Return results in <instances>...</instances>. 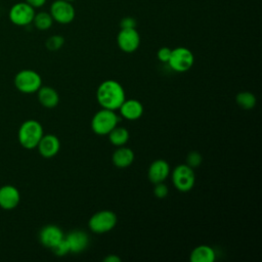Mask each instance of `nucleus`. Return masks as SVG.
<instances>
[{"instance_id":"obj_1","label":"nucleus","mask_w":262,"mask_h":262,"mask_svg":"<svg viewBox=\"0 0 262 262\" xmlns=\"http://www.w3.org/2000/svg\"><path fill=\"white\" fill-rule=\"evenodd\" d=\"M96 99L102 108L117 111L126 99V93L119 82L105 80L99 84L96 90Z\"/></svg>"},{"instance_id":"obj_2","label":"nucleus","mask_w":262,"mask_h":262,"mask_svg":"<svg viewBox=\"0 0 262 262\" xmlns=\"http://www.w3.org/2000/svg\"><path fill=\"white\" fill-rule=\"evenodd\" d=\"M44 135L43 127L37 120H27L19 126L17 139L20 145L26 149H34L37 147L40 139Z\"/></svg>"},{"instance_id":"obj_3","label":"nucleus","mask_w":262,"mask_h":262,"mask_svg":"<svg viewBox=\"0 0 262 262\" xmlns=\"http://www.w3.org/2000/svg\"><path fill=\"white\" fill-rule=\"evenodd\" d=\"M120 122L119 116L115 111L102 108L96 112L91 119L92 131L100 136L107 135Z\"/></svg>"},{"instance_id":"obj_4","label":"nucleus","mask_w":262,"mask_h":262,"mask_svg":"<svg viewBox=\"0 0 262 262\" xmlns=\"http://www.w3.org/2000/svg\"><path fill=\"white\" fill-rule=\"evenodd\" d=\"M14 86L21 93H36L42 86V78L34 70H21L14 77Z\"/></svg>"},{"instance_id":"obj_5","label":"nucleus","mask_w":262,"mask_h":262,"mask_svg":"<svg viewBox=\"0 0 262 262\" xmlns=\"http://www.w3.org/2000/svg\"><path fill=\"white\" fill-rule=\"evenodd\" d=\"M118 221L117 215L114 211L111 210H101L94 213L89 221L88 227L94 233H105L114 229Z\"/></svg>"},{"instance_id":"obj_6","label":"nucleus","mask_w":262,"mask_h":262,"mask_svg":"<svg viewBox=\"0 0 262 262\" xmlns=\"http://www.w3.org/2000/svg\"><path fill=\"white\" fill-rule=\"evenodd\" d=\"M172 182L175 188L181 192L189 191L195 183V174L191 167L186 164L176 166L172 171Z\"/></svg>"},{"instance_id":"obj_7","label":"nucleus","mask_w":262,"mask_h":262,"mask_svg":"<svg viewBox=\"0 0 262 262\" xmlns=\"http://www.w3.org/2000/svg\"><path fill=\"white\" fill-rule=\"evenodd\" d=\"M194 62V56L192 52L186 47H176L172 49L168 66L171 70L177 73H183L188 71Z\"/></svg>"},{"instance_id":"obj_8","label":"nucleus","mask_w":262,"mask_h":262,"mask_svg":"<svg viewBox=\"0 0 262 262\" xmlns=\"http://www.w3.org/2000/svg\"><path fill=\"white\" fill-rule=\"evenodd\" d=\"M35 8L25 2H17L13 4L8 12L9 20L18 27H26L33 23L35 16Z\"/></svg>"},{"instance_id":"obj_9","label":"nucleus","mask_w":262,"mask_h":262,"mask_svg":"<svg viewBox=\"0 0 262 262\" xmlns=\"http://www.w3.org/2000/svg\"><path fill=\"white\" fill-rule=\"evenodd\" d=\"M53 21L61 25H68L72 23L76 15V10L71 2L66 0H55L50 5L49 10Z\"/></svg>"},{"instance_id":"obj_10","label":"nucleus","mask_w":262,"mask_h":262,"mask_svg":"<svg viewBox=\"0 0 262 262\" xmlns=\"http://www.w3.org/2000/svg\"><path fill=\"white\" fill-rule=\"evenodd\" d=\"M117 43L119 48L126 53L136 51L140 45V36L137 30L134 29H121L117 36Z\"/></svg>"},{"instance_id":"obj_11","label":"nucleus","mask_w":262,"mask_h":262,"mask_svg":"<svg viewBox=\"0 0 262 262\" xmlns=\"http://www.w3.org/2000/svg\"><path fill=\"white\" fill-rule=\"evenodd\" d=\"M64 237L63 231L60 227L54 224H48L41 228L39 232L40 243L48 249H52L56 244H58Z\"/></svg>"},{"instance_id":"obj_12","label":"nucleus","mask_w":262,"mask_h":262,"mask_svg":"<svg viewBox=\"0 0 262 262\" xmlns=\"http://www.w3.org/2000/svg\"><path fill=\"white\" fill-rule=\"evenodd\" d=\"M39 154L45 159L55 157L60 149V141L54 134H44L40 139L37 147Z\"/></svg>"},{"instance_id":"obj_13","label":"nucleus","mask_w":262,"mask_h":262,"mask_svg":"<svg viewBox=\"0 0 262 262\" xmlns=\"http://www.w3.org/2000/svg\"><path fill=\"white\" fill-rule=\"evenodd\" d=\"M19 202L20 193L15 186L6 184L0 187V208L4 210H12L18 206Z\"/></svg>"},{"instance_id":"obj_14","label":"nucleus","mask_w":262,"mask_h":262,"mask_svg":"<svg viewBox=\"0 0 262 262\" xmlns=\"http://www.w3.org/2000/svg\"><path fill=\"white\" fill-rule=\"evenodd\" d=\"M170 174V166L167 161L163 159L155 160L150 163L147 170V177L151 183L156 184L159 182H164Z\"/></svg>"},{"instance_id":"obj_15","label":"nucleus","mask_w":262,"mask_h":262,"mask_svg":"<svg viewBox=\"0 0 262 262\" xmlns=\"http://www.w3.org/2000/svg\"><path fill=\"white\" fill-rule=\"evenodd\" d=\"M64 238L67 239L70 252L74 254H78L83 252L89 245V236L88 234L83 230H73L69 232Z\"/></svg>"},{"instance_id":"obj_16","label":"nucleus","mask_w":262,"mask_h":262,"mask_svg":"<svg viewBox=\"0 0 262 262\" xmlns=\"http://www.w3.org/2000/svg\"><path fill=\"white\" fill-rule=\"evenodd\" d=\"M120 115L129 121L138 120L143 114V105L142 103L134 98L125 99L123 103L119 107Z\"/></svg>"},{"instance_id":"obj_17","label":"nucleus","mask_w":262,"mask_h":262,"mask_svg":"<svg viewBox=\"0 0 262 262\" xmlns=\"http://www.w3.org/2000/svg\"><path fill=\"white\" fill-rule=\"evenodd\" d=\"M40 104L46 108H54L59 102L57 91L50 86H41L36 92Z\"/></svg>"},{"instance_id":"obj_18","label":"nucleus","mask_w":262,"mask_h":262,"mask_svg":"<svg viewBox=\"0 0 262 262\" xmlns=\"http://www.w3.org/2000/svg\"><path fill=\"white\" fill-rule=\"evenodd\" d=\"M134 158V151L131 148L122 145L118 146V148L113 152L112 162L117 168L124 169L132 165Z\"/></svg>"},{"instance_id":"obj_19","label":"nucleus","mask_w":262,"mask_h":262,"mask_svg":"<svg viewBox=\"0 0 262 262\" xmlns=\"http://www.w3.org/2000/svg\"><path fill=\"white\" fill-rule=\"evenodd\" d=\"M215 259L216 253L214 249L208 245H200L195 247L189 255V260L191 262H213Z\"/></svg>"},{"instance_id":"obj_20","label":"nucleus","mask_w":262,"mask_h":262,"mask_svg":"<svg viewBox=\"0 0 262 262\" xmlns=\"http://www.w3.org/2000/svg\"><path fill=\"white\" fill-rule=\"evenodd\" d=\"M107 135L111 143L115 146L125 145L130 137L128 129L125 127H119V126H116Z\"/></svg>"},{"instance_id":"obj_21","label":"nucleus","mask_w":262,"mask_h":262,"mask_svg":"<svg viewBox=\"0 0 262 262\" xmlns=\"http://www.w3.org/2000/svg\"><path fill=\"white\" fill-rule=\"evenodd\" d=\"M33 24L38 30L46 31L49 28H51L53 24V18L49 12L41 11V12L35 13V16L33 18Z\"/></svg>"},{"instance_id":"obj_22","label":"nucleus","mask_w":262,"mask_h":262,"mask_svg":"<svg viewBox=\"0 0 262 262\" xmlns=\"http://www.w3.org/2000/svg\"><path fill=\"white\" fill-rule=\"evenodd\" d=\"M236 103L244 110H252L255 107L257 99L256 96L249 91H243L236 94L235 96Z\"/></svg>"},{"instance_id":"obj_23","label":"nucleus","mask_w":262,"mask_h":262,"mask_svg":"<svg viewBox=\"0 0 262 262\" xmlns=\"http://www.w3.org/2000/svg\"><path fill=\"white\" fill-rule=\"evenodd\" d=\"M63 44H64V38L60 35H52L45 42V46L49 51L59 50L63 46Z\"/></svg>"},{"instance_id":"obj_24","label":"nucleus","mask_w":262,"mask_h":262,"mask_svg":"<svg viewBox=\"0 0 262 262\" xmlns=\"http://www.w3.org/2000/svg\"><path fill=\"white\" fill-rule=\"evenodd\" d=\"M203 162V157L202 155L196 151V150H192L190 152L187 154L186 156V160H185V164L188 165L189 167H191L192 169L193 168H196L199 167Z\"/></svg>"},{"instance_id":"obj_25","label":"nucleus","mask_w":262,"mask_h":262,"mask_svg":"<svg viewBox=\"0 0 262 262\" xmlns=\"http://www.w3.org/2000/svg\"><path fill=\"white\" fill-rule=\"evenodd\" d=\"M51 251L58 257H62V256H66L68 255L70 252V247H69V244L67 242V239L63 237L58 244H56L52 249Z\"/></svg>"},{"instance_id":"obj_26","label":"nucleus","mask_w":262,"mask_h":262,"mask_svg":"<svg viewBox=\"0 0 262 262\" xmlns=\"http://www.w3.org/2000/svg\"><path fill=\"white\" fill-rule=\"evenodd\" d=\"M168 192H169L168 186L164 182H159V183L155 184L154 194L158 199H165L168 195Z\"/></svg>"},{"instance_id":"obj_27","label":"nucleus","mask_w":262,"mask_h":262,"mask_svg":"<svg viewBox=\"0 0 262 262\" xmlns=\"http://www.w3.org/2000/svg\"><path fill=\"white\" fill-rule=\"evenodd\" d=\"M171 51L172 49L169 48V47H161L158 52H157V56H158V59L162 62H165L167 63L169 58H170V55H171Z\"/></svg>"},{"instance_id":"obj_28","label":"nucleus","mask_w":262,"mask_h":262,"mask_svg":"<svg viewBox=\"0 0 262 262\" xmlns=\"http://www.w3.org/2000/svg\"><path fill=\"white\" fill-rule=\"evenodd\" d=\"M121 29H134L136 28V19L131 16H126L120 21Z\"/></svg>"},{"instance_id":"obj_29","label":"nucleus","mask_w":262,"mask_h":262,"mask_svg":"<svg viewBox=\"0 0 262 262\" xmlns=\"http://www.w3.org/2000/svg\"><path fill=\"white\" fill-rule=\"evenodd\" d=\"M28 4H30L34 8H39L42 7L47 0H25Z\"/></svg>"},{"instance_id":"obj_30","label":"nucleus","mask_w":262,"mask_h":262,"mask_svg":"<svg viewBox=\"0 0 262 262\" xmlns=\"http://www.w3.org/2000/svg\"><path fill=\"white\" fill-rule=\"evenodd\" d=\"M104 262H120L121 258L118 257L117 255H108L103 259Z\"/></svg>"},{"instance_id":"obj_31","label":"nucleus","mask_w":262,"mask_h":262,"mask_svg":"<svg viewBox=\"0 0 262 262\" xmlns=\"http://www.w3.org/2000/svg\"><path fill=\"white\" fill-rule=\"evenodd\" d=\"M66 1H68V2H71V3H72V2H73V1H75V0H66Z\"/></svg>"}]
</instances>
